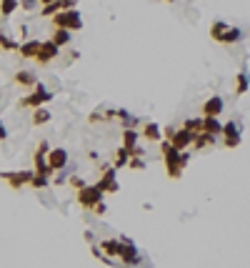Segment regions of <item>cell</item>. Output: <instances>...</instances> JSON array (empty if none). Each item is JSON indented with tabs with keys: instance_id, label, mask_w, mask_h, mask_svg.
<instances>
[{
	"instance_id": "4dcf8cb0",
	"label": "cell",
	"mask_w": 250,
	"mask_h": 268,
	"mask_svg": "<svg viewBox=\"0 0 250 268\" xmlns=\"http://www.w3.org/2000/svg\"><path fill=\"white\" fill-rule=\"evenodd\" d=\"M70 186H73V188H75V191H80V188H85V186H88V183H85V181H83V178H78V176H73V178H70Z\"/></svg>"
},
{
	"instance_id": "30bf717a",
	"label": "cell",
	"mask_w": 250,
	"mask_h": 268,
	"mask_svg": "<svg viewBox=\"0 0 250 268\" xmlns=\"http://www.w3.org/2000/svg\"><path fill=\"white\" fill-rule=\"evenodd\" d=\"M58 56H60V48H58L53 40H45V43L40 45V53H38V58H35V61H38L40 66H48V63H50V61H55Z\"/></svg>"
},
{
	"instance_id": "9c48e42d",
	"label": "cell",
	"mask_w": 250,
	"mask_h": 268,
	"mask_svg": "<svg viewBox=\"0 0 250 268\" xmlns=\"http://www.w3.org/2000/svg\"><path fill=\"white\" fill-rule=\"evenodd\" d=\"M48 166H50L53 173H55V171H65V168H68V150H65V148H50V153H48Z\"/></svg>"
},
{
	"instance_id": "44dd1931",
	"label": "cell",
	"mask_w": 250,
	"mask_h": 268,
	"mask_svg": "<svg viewBox=\"0 0 250 268\" xmlns=\"http://www.w3.org/2000/svg\"><path fill=\"white\" fill-rule=\"evenodd\" d=\"M213 143H215V135H210V133H200L198 138H195L193 148H195V150H205V148H213Z\"/></svg>"
},
{
	"instance_id": "2e32d148",
	"label": "cell",
	"mask_w": 250,
	"mask_h": 268,
	"mask_svg": "<svg viewBox=\"0 0 250 268\" xmlns=\"http://www.w3.org/2000/svg\"><path fill=\"white\" fill-rule=\"evenodd\" d=\"M30 121H33V126H35V128H40V126L50 123V108H35Z\"/></svg>"
},
{
	"instance_id": "f546056e",
	"label": "cell",
	"mask_w": 250,
	"mask_h": 268,
	"mask_svg": "<svg viewBox=\"0 0 250 268\" xmlns=\"http://www.w3.org/2000/svg\"><path fill=\"white\" fill-rule=\"evenodd\" d=\"M128 168H130V171H145V160H143V158H130Z\"/></svg>"
},
{
	"instance_id": "5b68a950",
	"label": "cell",
	"mask_w": 250,
	"mask_h": 268,
	"mask_svg": "<svg viewBox=\"0 0 250 268\" xmlns=\"http://www.w3.org/2000/svg\"><path fill=\"white\" fill-rule=\"evenodd\" d=\"M103 191L98 188V183L95 186H85V188H80L78 191V203H80V208H85V210H93L98 203L103 201Z\"/></svg>"
},
{
	"instance_id": "5bb4252c",
	"label": "cell",
	"mask_w": 250,
	"mask_h": 268,
	"mask_svg": "<svg viewBox=\"0 0 250 268\" xmlns=\"http://www.w3.org/2000/svg\"><path fill=\"white\" fill-rule=\"evenodd\" d=\"M13 80H15L18 85H23V88H28V90H33V88L38 85V78H35V73H33V70H18Z\"/></svg>"
},
{
	"instance_id": "277c9868",
	"label": "cell",
	"mask_w": 250,
	"mask_h": 268,
	"mask_svg": "<svg viewBox=\"0 0 250 268\" xmlns=\"http://www.w3.org/2000/svg\"><path fill=\"white\" fill-rule=\"evenodd\" d=\"M35 171L33 168H25V171H0V181H5L13 191H20L25 186H30Z\"/></svg>"
},
{
	"instance_id": "484cf974",
	"label": "cell",
	"mask_w": 250,
	"mask_h": 268,
	"mask_svg": "<svg viewBox=\"0 0 250 268\" xmlns=\"http://www.w3.org/2000/svg\"><path fill=\"white\" fill-rule=\"evenodd\" d=\"M138 131L135 128H123V145L128 148V150H133L135 148V140H138Z\"/></svg>"
},
{
	"instance_id": "7402d4cb",
	"label": "cell",
	"mask_w": 250,
	"mask_h": 268,
	"mask_svg": "<svg viewBox=\"0 0 250 268\" xmlns=\"http://www.w3.org/2000/svg\"><path fill=\"white\" fill-rule=\"evenodd\" d=\"M130 163V150L125 148V145H120L118 150H115V160H113V168H125Z\"/></svg>"
},
{
	"instance_id": "d590c367",
	"label": "cell",
	"mask_w": 250,
	"mask_h": 268,
	"mask_svg": "<svg viewBox=\"0 0 250 268\" xmlns=\"http://www.w3.org/2000/svg\"><path fill=\"white\" fill-rule=\"evenodd\" d=\"M0 140H8V128H5L3 121H0Z\"/></svg>"
},
{
	"instance_id": "e575fe53",
	"label": "cell",
	"mask_w": 250,
	"mask_h": 268,
	"mask_svg": "<svg viewBox=\"0 0 250 268\" xmlns=\"http://www.w3.org/2000/svg\"><path fill=\"white\" fill-rule=\"evenodd\" d=\"M60 5H62V10H73L78 5V0H60Z\"/></svg>"
},
{
	"instance_id": "8fae6325",
	"label": "cell",
	"mask_w": 250,
	"mask_h": 268,
	"mask_svg": "<svg viewBox=\"0 0 250 268\" xmlns=\"http://www.w3.org/2000/svg\"><path fill=\"white\" fill-rule=\"evenodd\" d=\"M98 246H100V251H103L108 258H120V251H123L120 238H103Z\"/></svg>"
},
{
	"instance_id": "ffe728a7",
	"label": "cell",
	"mask_w": 250,
	"mask_h": 268,
	"mask_svg": "<svg viewBox=\"0 0 250 268\" xmlns=\"http://www.w3.org/2000/svg\"><path fill=\"white\" fill-rule=\"evenodd\" d=\"M228 28H230L228 23H223V20H215V23L210 25V38H213L215 43H220V38L228 33Z\"/></svg>"
},
{
	"instance_id": "d6986e66",
	"label": "cell",
	"mask_w": 250,
	"mask_h": 268,
	"mask_svg": "<svg viewBox=\"0 0 250 268\" xmlns=\"http://www.w3.org/2000/svg\"><path fill=\"white\" fill-rule=\"evenodd\" d=\"M50 40H53L58 48H65V45L70 43V30H65V28H55V30H53V35H50Z\"/></svg>"
},
{
	"instance_id": "7a4b0ae2",
	"label": "cell",
	"mask_w": 250,
	"mask_h": 268,
	"mask_svg": "<svg viewBox=\"0 0 250 268\" xmlns=\"http://www.w3.org/2000/svg\"><path fill=\"white\" fill-rule=\"evenodd\" d=\"M50 23H53V28H65V30H70V33L83 30V18H80V10H78V8L60 10L58 15L50 18Z\"/></svg>"
},
{
	"instance_id": "9a60e30c",
	"label": "cell",
	"mask_w": 250,
	"mask_h": 268,
	"mask_svg": "<svg viewBox=\"0 0 250 268\" xmlns=\"http://www.w3.org/2000/svg\"><path fill=\"white\" fill-rule=\"evenodd\" d=\"M140 135H143L145 140H150V143H158V140L163 138V128H160L158 123H145L143 131H140Z\"/></svg>"
},
{
	"instance_id": "7c38bea8",
	"label": "cell",
	"mask_w": 250,
	"mask_h": 268,
	"mask_svg": "<svg viewBox=\"0 0 250 268\" xmlns=\"http://www.w3.org/2000/svg\"><path fill=\"white\" fill-rule=\"evenodd\" d=\"M195 138H198L195 133H190V131H185V128H178L170 143H173V145H175L178 150H185V148L190 145V143H195Z\"/></svg>"
},
{
	"instance_id": "4fadbf2b",
	"label": "cell",
	"mask_w": 250,
	"mask_h": 268,
	"mask_svg": "<svg viewBox=\"0 0 250 268\" xmlns=\"http://www.w3.org/2000/svg\"><path fill=\"white\" fill-rule=\"evenodd\" d=\"M40 45H43L40 40H25V43H20V50H18V53H20V58H25V61H30V58L35 61L38 53H40Z\"/></svg>"
},
{
	"instance_id": "4316f807",
	"label": "cell",
	"mask_w": 250,
	"mask_h": 268,
	"mask_svg": "<svg viewBox=\"0 0 250 268\" xmlns=\"http://www.w3.org/2000/svg\"><path fill=\"white\" fill-rule=\"evenodd\" d=\"M180 128H185V131H190V133L200 135V133H203V118H188Z\"/></svg>"
},
{
	"instance_id": "6da1fadb",
	"label": "cell",
	"mask_w": 250,
	"mask_h": 268,
	"mask_svg": "<svg viewBox=\"0 0 250 268\" xmlns=\"http://www.w3.org/2000/svg\"><path fill=\"white\" fill-rule=\"evenodd\" d=\"M160 153H163V160H165V173H168V178L170 181H178L180 176H183V163H180V153L183 150H178L170 140H165V143H160Z\"/></svg>"
},
{
	"instance_id": "f1b7e54d",
	"label": "cell",
	"mask_w": 250,
	"mask_h": 268,
	"mask_svg": "<svg viewBox=\"0 0 250 268\" xmlns=\"http://www.w3.org/2000/svg\"><path fill=\"white\" fill-rule=\"evenodd\" d=\"M30 186H33V188H40V191H43V188H48V186H50V178H45V176H33Z\"/></svg>"
},
{
	"instance_id": "ba28073f",
	"label": "cell",
	"mask_w": 250,
	"mask_h": 268,
	"mask_svg": "<svg viewBox=\"0 0 250 268\" xmlns=\"http://www.w3.org/2000/svg\"><path fill=\"white\" fill-rule=\"evenodd\" d=\"M223 108H225V100H223L220 95H210V98L203 103L200 113H203V118H218V116L223 113Z\"/></svg>"
},
{
	"instance_id": "cb8c5ba5",
	"label": "cell",
	"mask_w": 250,
	"mask_h": 268,
	"mask_svg": "<svg viewBox=\"0 0 250 268\" xmlns=\"http://www.w3.org/2000/svg\"><path fill=\"white\" fill-rule=\"evenodd\" d=\"M0 50H20V43L13 40L5 30H0Z\"/></svg>"
},
{
	"instance_id": "d4e9b609",
	"label": "cell",
	"mask_w": 250,
	"mask_h": 268,
	"mask_svg": "<svg viewBox=\"0 0 250 268\" xmlns=\"http://www.w3.org/2000/svg\"><path fill=\"white\" fill-rule=\"evenodd\" d=\"M18 8H20V0H0V15L3 18H10Z\"/></svg>"
},
{
	"instance_id": "603a6c76",
	"label": "cell",
	"mask_w": 250,
	"mask_h": 268,
	"mask_svg": "<svg viewBox=\"0 0 250 268\" xmlns=\"http://www.w3.org/2000/svg\"><path fill=\"white\" fill-rule=\"evenodd\" d=\"M238 40H243V30H240V28H233V25H230V28H228V33L220 38V43H223V45H230V43H238Z\"/></svg>"
},
{
	"instance_id": "83f0119b",
	"label": "cell",
	"mask_w": 250,
	"mask_h": 268,
	"mask_svg": "<svg viewBox=\"0 0 250 268\" xmlns=\"http://www.w3.org/2000/svg\"><path fill=\"white\" fill-rule=\"evenodd\" d=\"M60 10H62L60 0H55V3H50V5H43V10H40V15H43V18H53V15H58Z\"/></svg>"
},
{
	"instance_id": "836d02e7",
	"label": "cell",
	"mask_w": 250,
	"mask_h": 268,
	"mask_svg": "<svg viewBox=\"0 0 250 268\" xmlns=\"http://www.w3.org/2000/svg\"><path fill=\"white\" fill-rule=\"evenodd\" d=\"M175 126H168V128H163V135H165V140H173V135H175Z\"/></svg>"
},
{
	"instance_id": "8992f818",
	"label": "cell",
	"mask_w": 250,
	"mask_h": 268,
	"mask_svg": "<svg viewBox=\"0 0 250 268\" xmlns=\"http://www.w3.org/2000/svg\"><path fill=\"white\" fill-rule=\"evenodd\" d=\"M120 243H123V251H120V261H123L125 268H135L140 261H143V256H140V251H138V246L130 241V238H120Z\"/></svg>"
},
{
	"instance_id": "8d00e7d4",
	"label": "cell",
	"mask_w": 250,
	"mask_h": 268,
	"mask_svg": "<svg viewBox=\"0 0 250 268\" xmlns=\"http://www.w3.org/2000/svg\"><path fill=\"white\" fill-rule=\"evenodd\" d=\"M38 3H43V5H50V3H55V0H38Z\"/></svg>"
},
{
	"instance_id": "52a82bcc",
	"label": "cell",
	"mask_w": 250,
	"mask_h": 268,
	"mask_svg": "<svg viewBox=\"0 0 250 268\" xmlns=\"http://www.w3.org/2000/svg\"><path fill=\"white\" fill-rule=\"evenodd\" d=\"M223 140H225V148H238L240 145L243 131H240V123L238 121H228L223 126Z\"/></svg>"
},
{
	"instance_id": "74e56055",
	"label": "cell",
	"mask_w": 250,
	"mask_h": 268,
	"mask_svg": "<svg viewBox=\"0 0 250 268\" xmlns=\"http://www.w3.org/2000/svg\"><path fill=\"white\" fill-rule=\"evenodd\" d=\"M168 3H173V0H168Z\"/></svg>"
},
{
	"instance_id": "3957f363",
	"label": "cell",
	"mask_w": 250,
	"mask_h": 268,
	"mask_svg": "<svg viewBox=\"0 0 250 268\" xmlns=\"http://www.w3.org/2000/svg\"><path fill=\"white\" fill-rule=\"evenodd\" d=\"M53 100V93L43 85V83H38L23 100H20V108H30V111H35V108H43L45 103H50Z\"/></svg>"
},
{
	"instance_id": "1f68e13d",
	"label": "cell",
	"mask_w": 250,
	"mask_h": 268,
	"mask_svg": "<svg viewBox=\"0 0 250 268\" xmlns=\"http://www.w3.org/2000/svg\"><path fill=\"white\" fill-rule=\"evenodd\" d=\"M35 5H38V0H20V8H23V10H28V13H30V10H35Z\"/></svg>"
},
{
	"instance_id": "e0dca14e",
	"label": "cell",
	"mask_w": 250,
	"mask_h": 268,
	"mask_svg": "<svg viewBox=\"0 0 250 268\" xmlns=\"http://www.w3.org/2000/svg\"><path fill=\"white\" fill-rule=\"evenodd\" d=\"M203 133L223 135V123L218 118H203Z\"/></svg>"
},
{
	"instance_id": "d6a6232c",
	"label": "cell",
	"mask_w": 250,
	"mask_h": 268,
	"mask_svg": "<svg viewBox=\"0 0 250 268\" xmlns=\"http://www.w3.org/2000/svg\"><path fill=\"white\" fill-rule=\"evenodd\" d=\"M105 210H108V205H105V201H100L98 205H95V208H93V213H95V216H105Z\"/></svg>"
},
{
	"instance_id": "ac0fdd59",
	"label": "cell",
	"mask_w": 250,
	"mask_h": 268,
	"mask_svg": "<svg viewBox=\"0 0 250 268\" xmlns=\"http://www.w3.org/2000/svg\"><path fill=\"white\" fill-rule=\"evenodd\" d=\"M250 88V78L245 70H240L238 75H235V95H245Z\"/></svg>"
}]
</instances>
